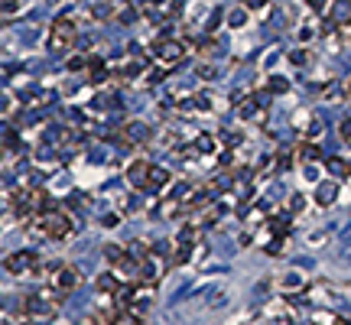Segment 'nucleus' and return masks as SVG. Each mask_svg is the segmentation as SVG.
Here are the masks:
<instances>
[{"label":"nucleus","instance_id":"obj_1","mask_svg":"<svg viewBox=\"0 0 351 325\" xmlns=\"http://www.w3.org/2000/svg\"><path fill=\"white\" fill-rule=\"evenodd\" d=\"M75 36H78V30H75V23L68 20V16H59V20H52V26H49V46L56 49V52L68 49V46L75 42Z\"/></svg>","mask_w":351,"mask_h":325},{"label":"nucleus","instance_id":"obj_2","mask_svg":"<svg viewBox=\"0 0 351 325\" xmlns=\"http://www.w3.org/2000/svg\"><path fill=\"white\" fill-rule=\"evenodd\" d=\"M39 228H42V234L46 238H65L68 231H72V221H68V215H62V212H56V208H49V212H42V218H39Z\"/></svg>","mask_w":351,"mask_h":325},{"label":"nucleus","instance_id":"obj_3","mask_svg":"<svg viewBox=\"0 0 351 325\" xmlns=\"http://www.w3.org/2000/svg\"><path fill=\"white\" fill-rule=\"evenodd\" d=\"M156 52V59H163V62H179L182 56H186V46H182L179 39H169V36H163L160 42L153 46Z\"/></svg>","mask_w":351,"mask_h":325},{"label":"nucleus","instance_id":"obj_4","mask_svg":"<svg viewBox=\"0 0 351 325\" xmlns=\"http://www.w3.org/2000/svg\"><path fill=\"white\" fill-rule=\"evenodd\" d=\"M78 280H82V273H78V267H62L56 277H52V286L59 289V293H72V289L78 286Z\"/></svg>","mask_w":351,"mask_h":325},{"label":"nucleus","instance_id":"obj_5","mask_svg":"<svg viewBox=\"0 0 351 325\" xmlns=\"http://www.w3.org/2000/svg\"><path fill=\"white\" fill-rule=\"evenodd\" d=\"M33 267H36V254H30V251H20V254L7 257V270L10 273H30Z\"/></svg>","mask_w":351,"mask_h":325},{"label":"nucleus","instance_id":"obj_6","mask_svg":"<svg viewBox=\"0 0 351 325\" xmlns=\"http://www.w3.org/2000/svg\"><path fill=\"white\" fill-rule=\"evenodd\" d=\"M150 172H153V166H150V163H146V160H137V163H130L127 179L134 182L137 189H146V182H150Z\"/></svg>","mask_w":351,"mask_h":325},{"label":"nucleus","instance_id":"obj_7","mask_svg":"<svg viewBox=\"0 0 351 325\" xmlns=\"http://www.w3.org/2000/svg\"><path fill=\"white\" fill-rule=\"evenodd\" d=\"M335 195H338V186H335V182H322L319 192H315V202H319V205H332Z\"/></svg>","mask_w":351,"mask_h":325},{"label":"nucleus","instance_id":"obj_8","mask_svg":"<svg viewBox=\"0 0 351 325\" xmlns=\"http://www.w3.org/2000/svg\"><path fill=\"white\" fill-rule=\"evenodd\" d=\"M146 137H150V130L140 124V120H134V124L124 127V140H127V143H134V140H146Z\"/></svg>","mask_w":351,"mask_h":325},{"label":"nucleus","instance_id":"obj_9","mask_svg":"<svg viewBox=\"0 0 351 325\" xmlns=\"http://www.w3.org/2000/svg\"><path fill=\"white\" fill-rule=\"evenodd\" d=\"M332 16H338L335 23H351V0H335L332 4Z\"/></svg>","mask_w":351,"mask_h":325},{"label":"nucleus","instance_id":"obj_10","mask_svg":"<svg viewBox=\"0 0 351 325\" xmlns=\"http://www.w3.org/2000/svg\"><path fill=\"white\" fill-rule=\"evenodd\" d=\"M166 182H169V172H166V169H153V172H150V182H146V189H163Z\"/></svg>","mask_w":351,"mask_h":325},{"label":"nucleus","instance_id":"obj_11","mask_svg":"<svg viewBox=\"0 0 351 325\" xmlns=\"http://www.w3.org/2000/svg\"><path fill=\"white\" fill-rule=\"evenodd\" d=\"M270 231H273L277 238H286V234H289V221H283V218H273V221H270Z\"/></svg>","mask_w":351,"mask_h":325},{"label":"nucleus","instance_id":"obj_12","mask_svg":"<svg viewBox=\"0 0 351 325\" xmlns=\"http://www.w3.org/2000/svg\"><path fill=\"white\" fill-rule=\"evenodd\" d=\"M98 289H104V293H117V283H114L111 273H104V277H98Z\"/></svg>","mask_w":351,"mask_h":325},{"label":"nucleus","instance_id":"obj_13","mask_svg":"<svg viewBox=\"0 0 351 325\" xmlns=\"http://www.w3.org/2000/svg\"><path fill=\"white\" fill-rule=\"evenodd\" d=\"M195 150H198V153H212V150H215V140H212V137H198Z\"/></svg>","mask_w":351,"mask_h":325},{"label":"nucleus","instance_id":"obj_14","mask_svg":"<svg viewBox=\"0 0 351 325\" xmlns=\"http://www.w3.org/2000/svg\"><path fill=\"white\" fill-rule=\"evenodd\" d=\"M329 169H332V172H338V176H348V172H351L345 160H329Z\"/></svg>","mask_w":351,"mask_h":325},{"label":"nucleus","instance_id":"obj_15","mask_svg":"<svg viewBox=\"0 0 351 325\" xmlns=\"http://www.w3.org/2000/svg\"><path fill=\"white\" fill-rule=\"evenodd\" d=\"M104 257H108L111 263H117L120 257H124V251H120V247H114V244H108V247H104Z\"/></svg>","mask_w":351,"mask_h":325},{"label":"nucleus","instance_id":"obj_16","mask_svg":"<svg viewBox=\"0 0 351 325\" xmlns=\"http://www.w3.org/2000/svg\"><path fill=\"white\" fill-rule=\"evenodd\" d=\"M303 195H293V198H289V212H303Z\"/></svg>","mask_w":351,"mask_h":325},{"label":"nucleus","instance_id":"obj_17","mask_svg":"<svg viewBox=\"0 0 351 325\" xmlns=\"http://www.w3.org/2000/svg\"><path fill=\"white\" fill-rule=\"evenodd\" d=\"M270 88H273V91H286V78H270Z\"/></svg>","mask_w":351,"mask_h":325},{"label":"nucleus","instance_id":"obj_18","mask_svg":"<svg viewBox=\"0 0 351 325\" xmlns=\"http://www.w3.org/2000/svg\"><path fill=\"white\" fill-rule=\"evenodd\" d=\"M244 4H247L250 10H263V7H267V0H244Z\"/></svg>","mask_w":351,"mask_h":325},{"label":"nucleus","instance_id":"obj_19","mask_svg":"<svg viewBox=\"0 0 351 325\" xmlns=\"http://www.w3.org/2000/svg\"><path fill=\"white\" fill-rule=\"evenodd\" d=\"M68 68H72V72H82V68H85V59H72Z\"/></svg>","mask_w":351,"mask_h":325},{"label":"nucleus","instance_id":"obj_20","mask_svg":"<svg viewBox=\"0 0 351 325\" xmlns=\"http://www.w3.org/2000/svg\"><path fill=\"white\" fill-rule=\"evenodd\" d=\"M309 7H312V10H325L329 0H309Z\"/></svg>","mask_w":351,"mask_h":325},{"label":"nucleus","instance_id":"obj_21","mask_svg":"<svg viewBox=\"0 0 351 325\" xmlns=\"http://www.w3.org/2000/svg\"><path fill=\"white\" fill-rule=\"evenodd\" d=\"M341 137L351 140V120H345V124H341Z\"/></svg>","mask_w":351,"mask_h":325},{"label":"nucleus","instance_id":"obj_22","mask_svg":"<svg viewBox=\"0 0 351 325\" xmlns=\"http://www.w3.org/2000/svg\"><path fill=\"white\" fill-rule=\"evenodd\" d=\"M289 59H293V62H306V52H303V49H296V52H293Z\"/></svg>","mask_w":351,"mask_h":325},{"label":"nucleus","instance_id":"obj_23","mask_svg":"<svg viewBox=\"0 0 351 325\" xmlns=\"http://www.w3.org/2000/svg\"><path fill=\"white\" fill-rule=\"evenodd\" d=\"M345 94H348V98H351V78H348V85H345Z\"/></svg>","mask_w":351,"mask_h":325}]
</instances>
